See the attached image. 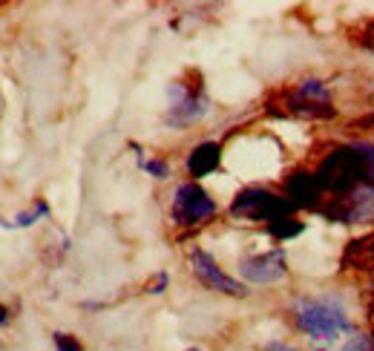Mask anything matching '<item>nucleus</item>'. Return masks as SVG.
Returning <instances> with one entry per match:
<instances>
[{
	"instance_id": "nucleus-9",
	"label": "nucleus",
	"mask_w": 374,
	"mask_h": 351,
	"mask_svg": "<svg viewBox=\"0 0 374 351\" xmlns=\"http://www.w3.org/2000/svg\"><path fill=\"white\" fill-rule=\"evenodd\" d=\"M285 253L282 251H271V253H259V257H248L239 262V274L248 282L256 285H271L276 279L285 277Z\"/></svg>"
},
{
	"instance_id": "nucleus-14",
	"label": "nucleus",
	"mask_w": 374,
	"mask_h": 351,
	"mask_svg": "<svg viewBox=\"0 0 374 351\" xmlns=\"http://www.w3.org/2000/svg\"><path fill=\"white\" fill-rule=\"evenodd\" d=\"M50 213V207H46V202H35V207H29V211H23L14 222H9L12 228H26V225H32L35 219H41V216H46Z\"/></svg>"
},
{
	"instance_id": "nucleus-12",
	"label": "nucleus",
	"mask_w": 374,
	"mask_h": 351,
	"mask_svg": "<svg viewBox=\"0 0 374 351\" xmlns=\"http://www.w3.org/2000/svg\"><path fill=\"white\" fill-rule=\"evenodd\" d=\"M219 162H222V147L216 145V141H205V145H199L187 156V173L202 179V176L214 173L219 167Z\"/></svg>"
},
{
	"instance_id": "nucleus-4",
	"label": "nucleus",
	"mask_w": 374,
	"mask_h": 351,
	"mask_svg": "<svg viewBox=\"0 0 374 351\" xmlns=\"http://www.w3.org/2000/svg\"><path fill=\"white\" fill-rule=\"evenodd\" d=\"M167 124L173 127H187L193 121H199L207 116L210 101L202 89V84H185V81H173L167 89Z\"/></svg>"
},
{
	"instance_id": "nucleus-21",
	"label": "nucleus",
	"mask_w": 374,
	"mask_h": 351,
	"mask_svg": "<svg viewBox=\"0 0 374 351\" xmlns=\"http://www.w3.org/2000/svg\"><path fill=\"white\" fill-rule=\"evenodd\" d=\"M268 351H294V348H291V345H282V343H271Z\"/></svg>"
},
{
	"instance_id": "nucleus-7",
	"label": "nucleus",
	"mask_w": 374,
	"mask_h": 351,
	"mask_svg": "<svg viewBox=\"0 0 374 351\" xmlns=\"http://www.w3.org/2000/svg\"><path fill=\"white\" fill-rule=\"evenodd\" d=\"M190 265H193V274L199 277V282L210 291H219V294H227V297H245V285L236 282L233 277H227L225 270L216 265V259L210 257L205 251H193L190 253Z\"/></svg>"
},
{
	"instance_id": "nucleus-13",
	"label": "nucleus",
	"mask_w": 374,
	"mask_h": 351,
	"mask_svg": "<svg viewBox=\"0 0 374 351\" xmlns=\"http://www.w3.org/2000/svg\"><path fill=\"white\" fill-rule=\"evenodd\" d=\"M268 231H271V236H276V239H291V236H300V233H302V222L285 216V219L271 222Z\"/></svg>"
},
{
	"instance_id": "nucleus-2",
	"label": "nucleus",
	"mask_w": 374,
	"mask_h": 351,
	"mask_svg": "<svg viewBox=\"0 0 374 351\" xmlns=\"http://www.w3.org/2000/svg\"><path fill=\"white\" fill-rule=\"evenodd\" d=\"M294 320L297 326L311 334L317 340H334L337 334H343L349 328V317L346 308L337 299H302L294 308Z\"/></svg>"
},
{
	"instance_id": "nucleus-19",
	"label": "nucleus",
	"mask_w": 374,
	"mask_h": 351,
	"mask_svg": "<svg viewBox=\"0 0 374 351\" xmlns=\"http://www.w3.org/2000/svg\"><path fill=\"white\" fill-rule=\"evenodd\" d=\"M366 314H368V326H371V337H374V288L366 294Z\"/></svg>"
},
{
	"instance_id": "nucleus-6",
	"label": "nucleus",
	"mask_w": 374,
	"mask_h": 351,
	"mask_svg": "<svg viewBox=\"0 0 374 351\" xmlns=\"http://www.w3.org/2000/svg\"><path fill=\"white\" fill-rule=\"evenodd\" d=\"M322 213L329 216V219L346 222V225L374 219V187L363 184V187H357L354 193L343 196V199H331L329 204L322 207Z\"/></svg>"
},
{
	"instance_id": "nucleus-17",
	"label": "nucleus",
	"mask_w": 374,
	"mask_h": 351,
	"mask_svg": "<svg viewBox=\"0 0 374 351\" xmlns=\"http://www.w3.org/2000/svg\"><path fill=\"white\" fill-rule=\"evenodd\" d=\"M141 167L147 173H153L156 179H167V173H170V167L165 162H158V158H153V162H141Z\"/></svg>"
},
{
	"instance_id": "nucleus-10",
	"label": "nucleus",
	"mask_w": 374,
	"mask_h": 351,
	"mask_svg": "<svg viewBox=\"0 0 374 351\" xmlns=\"http://www.w3.org/2000/svg\"><path fill=\"white\" fill-rule=\"evenodd\" d=\"M343 268L354 270V274H360V277L374 279V231L351 239V242L346 245Z\"/></svg>"
},
{
	"instance_id": "nucleus-3",
	"label": "nucleus",
	"mask_w": 374,
	"mask_h": 351,
	"mask_svg": "<svg viewBox=\"0 0 374 351\" xmlns=\"http://www.w3.org/2000/svg\"><path fill=\"white\" fill-rule=\"evenodd\" d=\"M294 211V204L288 199L271 193L265 187H245L242 193L233 199L231 204V213L236 219H248V222H276V219H285Z\"/></svg>"
},
{
	"instance_id": "nucleus-18",
	"label": "nucleus",
	"mask_w": 374,
	"mask_h": 351,
	"mask_svg": "<svg viewBox=\"0 0 374 351\" xmlns=\"http://www.w3.org/2000/svg\"><path fill=\"white\" fill-rule=\"evenodd\" d=\"M343 351H374V345L368 343V337H360V334H357V337H351L343 345Z\"/></svg>"
},
{
	"instance_id": "nucleus-22",
	"label": "nucleus",
	"mask_w": 374,
	"mask_h": 351,
	"mask_svg": "<svg viewBox=\"0 0 374 351\" xmlns=\"http://www.w3.org/2000/svg\"><path fill=\"white\" fill-rule=\"evenodd\" d=\"M9 323V311L3 308V306H0V326H6Z\"/></svg>"
},
{
	"instance_id": "nucleus-20",
	"label": "nucleus",
	"mask_w": 374,
	"mask_h": 351,
	"mask_svg": "<svg viewBox=\"0 0 374 351\" xmlns=\"http://www.w3.org/2000/svg\"><path fill=\"white\" fill-rule=\"evenodd\" d=\"M360 43H363V46H371V50H374V23H368V29L363 32V38H360Z\"/></svg>"
},
{
	"instance_id": "nucleus-15",
	"label": "nucleus",
	"mask_w": 374,
	"mask_h": 351,
	"mask_svg": "<svg viewBox=\"0 0 374 351\" xmlns=\"http://www.w3.org/2000/svg\"><path fill=\"white\" fill-rule=\"evenodd\" d=\"M357 150L363 153V162H366V179H368V187H374V147L366 145V141H360L357 145Z\"/></svg>"
},
{
	"instance_id": "nucleus-5",
	"label": "nucleus",
	"mask_w": 374,
	"mask_h": 351,
	"mask_svg": "<svg viewBox=\"0 0 374 351\" xmlns=\"http://www.w3.org/2000/svg\"><path fill=\"white\" fill-rule=\"evenodd\" d=\"M214 213H216V202L196 182L178 184L176 196H173V219L178 225H202Z\"/></svg>"
},
{
	"instance_id": "nucleus-1",
	"label": "nucleus",
	"mask_w": 374,
	"mask_h": 351,
	"mask_svg": "<svg viewBox=\"0 0 374 351\" xmlns=\"http://www.w3.org/2000/svg\"><path fill=\"white\" fill-rule=\"evenodd\" d=\"M314 176H317V182L322 187V193L329 190V193H334L337 199H343V196L354 193L357 187L368 184L366 162H363V153L357 150V145L331 150L322 158V164H320V170Z\"/></svg>"
},
{
	"instance_id": "nucleus-8",
	"label": "nucleus",
	"mask_w": 374,
	"mask_h": 351,
	"mask_svg": "<svg viewBox=\"0 0 374 351\" xmlns=\"http://www.w3.org/2000/svg\"><path fill=\"white\" fill-rule=\"evenodd\" d=\"M288 107H291V113H300V116H314V118H329V116H334L329 89H325L320 81H305V84H300L294 92L288 95Z\"/></svg>"
},
{
	"instance_id": "nucleus-16",
	"label": "nucleus",
	"mask_w": 374,
	"mask_h": 351,
	"mask_svg": "<svg viewBox=\"0 0 374 351\" xmlns=\"http://www.w3.org/2000/svg\"><path fill=\"white\" fill-rule=\"evenodd\" d=\"M52 340H55V348H58V351H84V348H81V343L72 337V334L58 331V334H52Z\"/></svg>"
},
{
	"instance_id": "nucleus-23",
	"label": "nucleus",
	"mask_w": 374,
	"mask_h": 351,
	"mask_svg": "<svg viewBox=\"0 0 374 351\" xmlns=\"http://www.w3.org/2000/svg\"><path fill=\"white\" fill-rule=\"evenodd\" d=\"M190 351H199V348H190Z\"/></svg>"
},
{
	"instance_id": "nucleus-11",
	"label": "nucleus",
	"mask_w": 374,
	"mask_h": 351,
	"mask_svg": "<svg viewBox=\"0 0 374 351\" xmlns=\"http://www.w3.org/2000/svg\"><path fill=\"white\" fill-rule=\"evenodd\" d=\"M322 199V187L314 173H294L288 179V202L294 207H317Z\"/></svg>"
}]
</instances>
